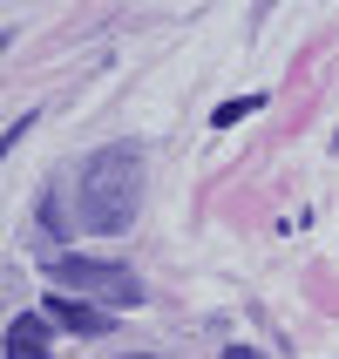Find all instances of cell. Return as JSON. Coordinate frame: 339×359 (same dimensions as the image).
<instances>
[{
    "mask_svg": "<svg viewBox=\"0 0 339 359\" xmlns=\"http://www.w3.org/2000/svg\"><path fill=\"white\" fill-rule=\"evenodd\" d=\"M81 224L88 231H129L136 224V210H142V156L136 149H95V156L81 163Z\"/></svg>",
    "mask_w": 339,
    "mask_h": 359,
    "instance_id": "cell-1",
    "label": "cell"
},
{
    "mask_svg": "<svg viewBox=\"0 0 339 359\" xmlns=\"http://www.w3.org/2000/svg\"><path fill=\"white\" fill-rule=\"evenodd\" d=\"M48 278L61 292H95V299H116V305H142V278L116 258H81V251H61L48 258Z\"/></svg>",
    "mask_w": 339,
    "mask_h": 359,
    "instance_id": "cell-2",
    "label": "cell"
},
{
    "mask_svg": "<svg viewBox=\"0 0 339 359\" xmlns=\"http://www.w3.org/2000/svg\"><path fill=\"white\" fill-rule=\"evenodd\" d=\"M7 359H48V312H20L7 325Z\"/></svg>",
    "mask_w": 339,
    "mask_h": 359,
    "instance_id": "cell-3",
    "label": "cell"
},
{
    "mask_svg": "<svg viewBox=\"0 0 339 359\" xmlns=\"http://www.w3.org/2000/svg\"><path fill=\"white\" fill-rule=\"evenodd\" d=\"M48 319L68 325V332H88V339H95V332H109V312H95V305L68 299V292H61V299H48Z\"/></svg>",
    "mask_w": 339,
    "mask_h": 359,
    "instance_id": "cell-4",
    "label": "cell"
},
{
    "mask_svg": "<svg viewBox=\"0 0 339 359\" xmlns=\"http://www.w3.org/2000/svg\"><path fill=\"white\" fill-rule=\"evenodd\" d=\"M251 109H265V95H238V102H224V109H218L211 122H218V129H231V122H244Z\"/></svg>",
    "mask_w": 339,
    "mask_h": 359,
    "instance_id": "cell-5",
    "label": "cell"
},
{
    "mask_svg": "<svg viewBox=\"0 0 339 359\" xmlns=\"http://www.w3.org/2000/svg\"><path fill=\"white\" fill-rule=\"evenodd\" d=\"M224 359H265V353H251V346H231V353H224Z\"/></svg>",
    "mask_w": 339,
    "mask_h": 359,
    "instance_id": "cell-6",
    "label": "cell"
}]
</instances>
